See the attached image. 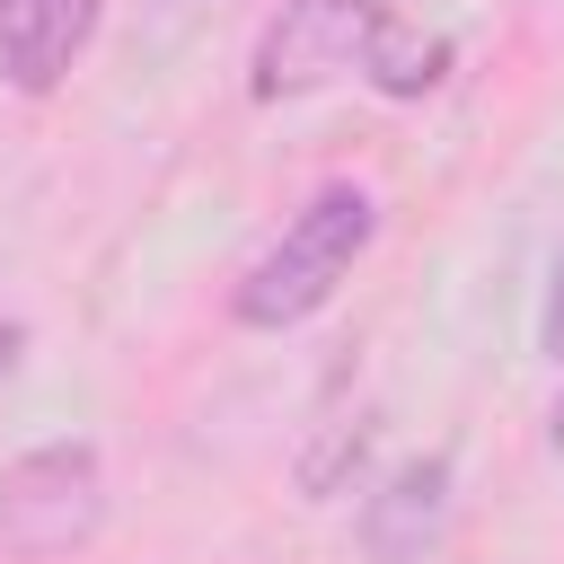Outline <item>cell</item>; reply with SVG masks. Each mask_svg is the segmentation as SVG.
I'll return each mask as SVG.
<instances>
[{"mask_svg":"<svg viewBox=\"0 0 564 564\" xmlns=\"http://www.w3.org/2000/svg\"><path fill=\"white\" fill-rule=\"evenodd\" d=\"M555 449H564V397H555Z\"/></svg>","mask_w":564,"mask_h":564,"instance_id":"8","label":"cell"},{"mask_svg":"<svg viewBox=\"0 0 564 564\" xmlns=\"http://www.w3.org/2000/svg\"><path fill=\"white\" fill-rule=\"evenodd\" d=\"M370 238H379V203H370V185H352V176L317 185V194L282 220V238L238 273L229 317H238V326H264V335H282V326H300V317H317V308L344 291V273L361 264V247H370Z\"/></svg>","mask_w":564,"mask_h":564,"instance_id":"1","label":"cell"},{"mask_svg":"<svg viewBox=\"0 0 564 564\" xmlns=\"http://www.w3.org/2000/svg\"><path fill=\"white\" fill-rule=\"evenodd\" d=\"M9 361H18V326L0 317V379H9Z\"/></svg>","mask_w":564,"mask_h":564,"instance_id":"7","label":"cell"},{"mask_svg":"<svg viewBox=\"0 0 564 564\" xmlns=\"http://www.w3.org/2000/svg\"><path fill=\"white\" fill-rule=\"evenodd\" d=\"M97 35V0H0V79L9 88H53Z\"/></svg>","mask_w":564,"mask_h":564,"instance_id":"4","label":"cell"},{"mask_svg":"<svg viewBox=\"0 0 564 564\" xmlns=\"http://www.w3.org/2000/svg\"><path fill=\"white\" fill-rule=\"evenodd\" d=\"M397 26L388 0H282V18L264 26L256 44V97H308L326 79H370L379 62V35Z\"/></svg>","mask_w":564,"mask_h":564,"instance_id":"3","label":"cell"},{"mask_svg":"<svg viewBox=\"0 0 564 564\" xmlns=\"http://www.w3.org/2000/svg\"><path fill=\"white\" fill-rule=\"evenodd\" d=\"M441 520H449V458H405L361 502V546L379 564H423V546L441 538Z\"/></svg>","mask_w":564,"mask_h":564,"instance_id":"5","label":"cell"},{"mask_svg":"<svg viewBox=\"0 0 564 564\" xmlns=\"http://www.w3.org/2000/svg\"><path fill=\"white\" fill-rule=\"evenodd\" d=\"M538 344L564 361V247H555V273H546V308H538Z\"/></svg>","mask_w":564,"mask_h":564,"instance_id":"6","label":"cell"},{"mask_svg":"<svg viewBox=\"0 0 564 564\" xmlns=\"http://www.w3.org/2000/svg\"><path fill=\"white\" fill-rule=\"evenodd\" d=\"M106 520V467L88 441H44L0 467V546L9 555H70Z\"/></svg>","mask_w":564,"mask_h":564,"instance_id":"2","label":"cell"}]
</instances>
